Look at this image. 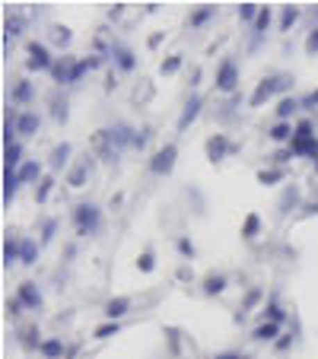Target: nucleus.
Wrapping results in <instances>:
<instances>
[{
    "label": "nucleus",
    "instance_id": "f257e3e1",
    "mask_svg": "<svg viewBox=\"0 0 318 359\" xmlns=\"http://www.w3.org/2000/svg\"><path fill=\"white\" fill-rule=\"evenodd\" d=\"M74 229L80 239H90L102 229V210L96 203H76L74 207Z\"/></svg>",
    "mask_w": 318,
    "mask_h": 359
},
{
    "label": "nucleus",
    "instance_id": "f03ea898",
    "mask_svg": "<svg viewBox=\"0 0 318 359\" xmlns=\"http://www.w3.org/2000/svg\"><path fill=\"white\" fill-rule=\"evenodd\" d=\"M175 159H178V147L175 143H166V147H159L156 153H153V159H150V172L153 175H172V169H175Z\"/></svg>",
    "mask_w": 318,
    "mask_h": 359
},
{
    "label": "nucleus",
    "instance_id": "7ed1b4c3",
    "mask_svg": "<svg viewBox=\"0 0 318 359\" xmlns=\"http://www.w3.org/2000/svg\"><path fill=\"white\" fill-rule=\"evenodd\" d=\"M204 150H207V159H210V162L217 165V162H223L226 156L239 153V147H235V143H229V137H226V134H213L210 140H207Z\"/></svg>",
    "mask_w": 318,
    "mask_h": 359
},
{
    "label": "nucleus",
    "instance_id": "20e7f679",
    "mask_svg": "<svg viewBox=\"0 0 318 359\" xmlns=\"http://www.w3.org/2000/svg\"><path fill=\"white\" fill-rule=\"evenodd\" d=\"M277 92H281V83H277V74L265 76V80H261V83L255 86V92L249 96V108H261V105H265L267 99H274Z\"/></svg>",
    "mask_w": 318,
    "mask_h": 359
},
{
    "label": "nucleus",
    "instance_id": "39448f33",
    "mask_svg": "<svg viewBox=\"0 0 318 359\" xmlns=\"http://www.w3.org/2000/svg\"><path fill=\"white\" fill-rule=\"evenodd\" d=\"M217 90L220 92H235L239 90V67H235V60L226 58L217 67Z\"/></svg>",
    "mask_w": 318,
    "mask_h": 359
},
{
    "label": "nucleus",
    "instance_id": "423d86ee",
    "mask_svg": "<svg viewBox=\"0 0 318 359\" xmlns=\"http://www.w3.org/2000/svg\"><path fill=\"white\" fill-rule=\"evenodd\" d=\"M92 159H96V156H90V153H86L80 162H74V165L67 169V185H70V187H86V185H90L92 165H96Z\"/></svg>",
    "mask_w": 318,
    "mask_h": 359
},
{
    "label": "nucleus",
    "instance_id": "0eeeda50",
    "mask_svg": "<svg viewBox=\"0 0 318 359\" xmlns=\"http://www.w3.org/2000/svg\"><path fill=\"white\" fill-rule=\"evenodd\" d=\"M51 67H54V58L48 54V48L42 45V42H29V60H26V70H48L51 74Z\"/></svg>",
    "mask_w": 318,
    "mask_h": 359
},
{
    "label": "nucleus",
    "instance_id": "6e6552de",
    "mask_svg": "<svg viewBox=\"0 0 318 359\" xmlns=\"http://www.w3.org/2000/svg\"><path fill=\"white\" fill-rule=\"evenodd\" d=\"M92 156L102 162H118V156H122V150H115V143L106 137V128L92 134Z\"/></svg>",
    "mask_w": 318,
    "mask_h": 359
},
{
    "label": "nucleus",
    "instance_id": "1a4fd4ad",
    "mask_svg": "<svg viewBox=\"0 0 318 359\" xmlns=\"http://www.w3.org/2000/svg\"><path fill=\"white\" fill-rule=\"evenodd\" d=\"M76 60L74 54H64V58H54V67H51V80L61 83V86H74V70H76Z\"/></svg>",
    "mask_w": 318,
    "mask_h": 359
},
{
    "label": "nucleus",
    "instance_id": "9d476101",
    "mask_svg": "<svg viewBox=\"0 0 318 359\" xmlns=\"http://www.w3.org/2000/svg\"><path fill=\"white\" fill-rule=\"evenodd\" d=\"M201 108H204V99L197 96V92H194V96H188V102H185L182 115H178V124H175V128H178V134H185V131H188L191 124L201 118Z\"/></svg>",
    "mask_w": 318,
    "mask_h": 359
},
{
    "label": "nucleus",
    "instance_id": "9b49d317",
    "mask_svg": "<svg viewBox=\"0 0 318 359\" xmlns=\"http://www.w3.org/2000/svg\"><path fill=\"white\" fill-rule=\"evenodd\" d=\"M290 153H293L296 159H312L315 162L318 159V137L312 134V137H296L293 134V140H290Z\"/></svg>",
    "mask_w": 318,
    "mask_h": 359
},
{
    "label": "nucleus",
    "instance_id": "f8f14e48",
    "mask_svg": "<svg viewBox=\"0 0 318 359\" xmlns=\"http://www.w3.org/2000/svg\"><path fill=\"white\" fill-rule=\"evenodd\" d=\"M134 134H137V131L131 128V124H124V121H118V124H112V128H106V137L115 143V150H124V147H134Z\"/></svg>",
    "mask_w": 318,
    "mask_h": 359
},
{
    "label": "nucleus",
    "instance_id": "ddd939ff",
    "mask_svg": "<svg viewBox=\"0 0 318 359\" xmlns=\"http://www.w3.org/2000/svg\"><path fill=\"white\" fill-rule=\"evenodd\" d=\"M112 60H115V67L122 70V74H134L137 70V54L131 51V48H124V45H112Z\"/></svg>",
    "mask_w": 318,
    "mask_h": 359
},
{
    "label": "nucleus",
    "instance_id": "4468645a",
    "mask_svg": "<svg viewBox=\"0 0 318 359\" xmlns=\"http://www.w3.org/2000/svg\"><path fill=\"white\" fill-rule=\"evenodd\" d=\"M13 264H23V239H16L10 232L3 242V267H13Z\"/></svg>",
    "mask_w": 318,
    "mask_h": 359
},
{
    "label": "nucleus",
    "instance_id": "2eb2a0df",
    "mask_svg": "<svg viewBox=\"0 0 318 359\" xmlns=\"http://www.w3.org/2000/svg\"><path fill=\"white\" fill-rule=\"evenodd\" d=\"M16 296H19V302H23L29 312H38V308H42V292H38V283H19Z\"/></svg>",
    "mask_w": 318,
    "mask_h": 359
},
{
    "label": "nucleus",
    "instance_id": "dca6fc26",
    "mask_svg": "<svg viewBox=\"0 0 318 359\" xmlns=\"http://www.w3.org/2000/svg\"><path fill=\"white\" fill-rule=\"evenodd\" d=\"M38 128H42L38 112H19V118H16V131H19V137H35Z\"/></svg>",
    "mask_w": 318,
    "mask_h": 359
},
{
    "label": "nucleus",
    "instance_id": "f3484780",
    "mask_svg": "<svg viewBox=\"0 0 318 359\" xmlns=\"http://www.w3.org/2000/svg\"><path fill=\"white\" fill-rule=\"evenodd\" d=\"M128 312H131V299H128V296H115V299H108L106 308H102V315H106L108 322H118V318H124Z\"/></svg>",
    "mask_w": 318,
    "mask_h": 359
},
{
    "label": "nucleus",
    "instance_id": "a211bd4d",
    "mask_svg": "<svg viewBox=\"0 0 318 359\" xmlns=\"http://www.w3.org/2000/svg\"><path fill=\"white\" fill-rule=\"evenodd\" d=\"M42 178H45V175H42V162H38V159H26V162L19 165V181H23V185H38Z\"/></svg>",
    "mask_w": 318,
    "mask_h": 359
},
{
    "label": "nucleus",
    "instance_id": "6ab92c4d",
    "mask_svg": "<svg viewBox=\"0 0 318 359\" xmlns=\"http://www.w3.org/2000/svg\"><path fill=\"white\" fill-rule=\"evenodd\" d=\"M299 201H303V194H299V187H296V185H287V191H283V197H281V201H277V213H281V217H287L290 210H296V207H299Z\"/></svg>",
    "mask_w": 318,
    "mask_h": 359
},
{
    "label": "nucleus",
    "instance_id": "aec40b11",
    "mask_svg": "<svg viewBox=\"0 0 318 359\" xmlns=\"http://www.w3.org/2000/svg\"><path fill=\"white\" fill-rule=\"evenodd\" d=\"M213 16H217V7H213V3H204V7L191 10V16H188V26H191V29H204V26L210 23Z\"/></svg>",
    "mask_w": 318,
    "mask_h": 359
},
{
    "label": "nucleus",
    "instance_id": "412c9836",
    "mask_svg": "<svg viewBox=\"0 0 318 359\" xmlns=\"http://www.w3.org/2000/svg\"><path fill=\"white\" fill-rule=\"evenodd\" d=\"M70 153H74V147H70L67 140H64V143H58V147H54V150H51V156H48V165H51V172H61L64 165H67Z\"/></svg>",
    "mask_w": 318,
    "mask_h": 359
},
{
    "label": "nucleus",
    "instance_id": "4be33fe9",
    "mask_svg": "<svg viewBox=\"0 0 318 359\" xmlns=\"http://www.w3.org/2000/svg\"><path fill=\"white\" fill-rule=\"evenodd\" d=\"M19 185H23V181H19V172H16V169H3V203H7V207L13 203Z\"/></svg>",
    "mask_w": 318,
    "mask_h": 359
},
{
    "label": "nucleus",
    "instance_id": "5701e85b",
    "mask_svg": "<svg viewBox=\"0 0 318 359\" xmlns=\"http://www.w3.org/2000/svg\"><path fill=\"white\" fill-rule=\"evenodd\" d=\"M226 286H229L226 274H207L201 290H204V296H223V292H226Z\"/></svg>",
    "mask_w": 318,
    "mask_h": 359
},
{
    "label": "nucleus",
    "instance_id": "b1692460",
    "mask_svg": "<svg viewBox=\"0 0 318 359\" xmlns=\"http://www.w3.org/2000/svg\"><path fill=\"white\" fill-rule=\"evenodd\" d=\"M26 159H23V143L16 140V143H10V147H3V169H16L19 172V165H23Z\"/></svg>",
    "mask_w": 318,
    "mask_h": 359
},
{
    "label": "nucleus",
    "instance_id": "393cba45",
    "mask_svg": "<svg viewBox=\"0 0 318 359\" xmlns=\"http://www.w3.org/2000/svg\"><path fill=\"white\" fill-rule=\"evenodd\" d=\"M255 178H258V185L274 187V185H281V181H287V169H277V165H271V169H261Z\"/></svg>",
    "mask_w": 318,
    "mask_h": 359
},
{
    "label": "nucleus",
    "instance_id": "a878e982",
    "mask_svg": "<svg viewBox=\"0 0 318 359\" xmlns=\"http://www.w3.org/2000/svg\"><path fill=\"white\" fill-rule=\"evenodd\" d=\"M38 353H42L45 359H61V356H67L61 337H45V340H42V350H38Z\"/></svg>",
    "mask_w": 318,
    "mask_h": 359
},
{
    "label": "nucleus",
    "instance_id": "bb28decb",
    "mask_svg": "<svg viewBox=\"0 0 318 359\" xmlns=\"http://www.w3.org/2000/svg\"><path fill=\"white\" fill-rule=\"evenodd\" d=\"M277 337H281V324H271V322H261L251 331V340H258V344H267V340H277Z\"/></svg>",
    "mask_w": 318,
    "mask_h": 359
},
{
    "label": "nucleus",
    "instance_id": "cd10ccee",
    "mask_svg": "<svg viewBox=\"0 0 318 359\" xmlns=\"http://www.w3.org/2000/svg\"><path fill=\"white\" fill-rule=\"evenodd\" d=\"M296 134V124H290V121H277L271 131H267V137H271L274 143H290Z\"/></svg>",
    "mask_w": 318,
    "mask_h": 359
},
{
    "label": "nucleus",
    "instance_id": "c85d7f7f",
    "mask_svg": "<svg viewBox=\"0 0 318 359\" xmlns=\"http://www.w3.org/2000/svg\"><path fill=\"white\" fill-rule=\"evenodd\" d=\"M19 347H23V350H42V334H38V324H29V328L19 331Z\"/></svg>",
    "mask_w": 318,
    "mask_h": 359
},
{
    "label": "nucleus",
    "instance_id": "c756f323",
    "mask_svg": "<svg viewBox=\"0 0 318 359\" xmlns=\"http://www.w3.org/2000/svg\"><path fill=\"white\" fill-rule=\"evenodd\" d=\"M23 29H26V19H23V16H19V13H16V16H7V23H3V38H7V45L23 35Z\"/></svg>",
    "mask_w": 318,
    "mask_h": 359
},
{
    "label": "nucleus",
    "instance_id": "7c9ffc66",
    "mask_svg": "<svg viewBox=\"0 0 318 359\" xmlns=\"http://www.w3.org/2000/svg\"><path fill=\"white\" fill-rule=\"evenodd\" d=\"M51 118L58 121V124H64V121L70 118V105L61 92H51Z\"/></svg>",
    "mask_w": 318,
    "mask_h": 359
},
{
    "label": "nucleus",
    "instance_id": "2f4dec72",
    "mask_svg": "<svg viewBox=\"0 0 318 359\" xmlns=\"http://www.w3.org/2000/svg\"><path fill=\"white\" fill-rule=\"evenodd\" d=\"M261 296H265V292H261V286H251V290L245 292V299H242V312L235 315V322H245V315H249L251 308H255L258 302H261Z\"/></svg>",
    "mask_w": 318,
    "mask_h": 359
},
{
    "label": "nucleus",
    "instance_id": "473e14b6",
    "mask_svg": "<svg viewBox=\"0 0 318 359\" xmlns=\"http://www.w3.org/2000/svg\"><path fill=\"white\" fill-rule=\"evenodd\" d=\"M258 235H261V217H258V213H249V217L242 219V239L255 242Z\"/></svg>",
    "mask_w": 318,
    "mask_h": 359
},
{
    "label": "nucleus",
    "instance_id": "72a5a7b5",
    "mask_svg": "<svg viewBox=\"0 0 318 359\" xmlns=\"http://www.w3.org/2000/svg\"><path fill=\"white\" fill-rule=\"evenodd\" d=\"M10 99H13L16 105L32 102V83H29V80H16V83H13V92H10Z\"/></svg>",
    "mask_w": 318,
    "mask_h": 359
},
{
    "label": "nucleus",
    "instance_id": "f704fd0d",
    "mask_svg": "<svg viewBox=\"0 0 318 359\" xmlns=\"http://www.w3.org/2000/svg\"><path fill=\"white\" fill-rule=\"evenodd\" d=\"M261 318H265V322H271V324H283V322H287V312H283V308L271 299L265 308H261Z\"/></svg>",
    "mask_w": 318,
    "mask_h": 359
},
{
    "label": "nucleus",
    "instance_id": "c9c22d12",
    "mask_svg": "<svg viewBox=\"0 0 318 359\" xmlns=\"http://www.w3.org/2000/svg\"><path fill=\"white\" fill-rule=\"evenodd\" d=\"M299 108V99H293V96H283L281 102H277V121H290L293 118V112Z\"/></svg>",
    "mask_w": 318,
    "mask_h": 359
},
{
    "label": "nucleus",
    "instance_id": "e433bc0d",
    "mask_svg": "<svg viewBox=\"0 0 318 359\" xmlns=\"http://www.w3.org/2000/svg\"><path fill=\"white\" fill-rule=\"evenodd\" d=\"M182 60H185V54H169V58L159 64V74H162V76L178 74V70H182Z\"/></svg>",
    "mask_w": 318,
    "mask_h": 359
},
{
    "label": "nucleus",
    "instance_id": "4c0bfd02",
    "mask_svg": "<svg viewBox=\"0 0 318 359\" xmlns=\"http://www.w3.org/2000/svg\"><path fill=\"white\" fill-rule=\"evenodd\" d=\"M296 19H299V7H293V3H287V7L281 10V32H290L296 26Z\"/></svg>",
    "mask_w": 318,
    "mask_h": 359
},
{
    "label": "nucleus",
    "instance_id": "58836bf2",
    "mask_svg": "<svg viewBox=\"0 0 318 359\" xmlns=\"http://www.w3.org/2000/svg\"><path fill=\"white\" fill-rule=\"evenodd\" d=\"M51 42L58 48H67L70 42H74V32H70L67 26H51Z\"/></svg>",
    "mask_w": 318,
    "mask_h": 359
},
{
    "label": "nucleus",
    "instance_id": "ea45409f",
    "mask_svg": "<svg viewBox=\"0 0 318 359\" xmlns=\"http://www.w3.org/2000/svg\"><path fill=\"white\" fill-rule=\"evenodd\" d=\"M118 334H122V324L118 322H106V324H99V328L92 331L96 340H108V337H118Z\"/></svg>",
    "mask_w": 318,
    "mask_h": 359
},
{
    "label": "nucleus",
    "instance_id": "a19ab883",
    "mask_svg": "<svg viewBox=\"0 0 318 359\" xmlns=\"http://www.w3.org/2000/svg\"><path fill=\"white\" fill-rule=\"evenodd\" d=\"M51 191H54V175H45V178H42V181L35 185V201H38V203H45L48 197H51Z\"/></svg>",
    "mask_w": 318,
    "mask_h": 359
},
{
    "label": "nucleus",
    "instance_id": "79ce46f5",
    "mask_svg": "<svg viewBox=\"0 0 318 359\" xmlns=\"http://www.w3.org/2000/svg\"><path fill=\"white\" fill-rule=\"evenodd\" d=\"M38 248H42V242L23 239V264H26V267H32V264L38 261Z\"/></svg>",
    "mask_w": 318,
    "mask_h": 359
},
{
    "label": "nucleus",
    "instance_id": "37998d69",
    "mask_svg": "<svg viewBox=\"0 0 318 359\" xmlns=\"http://www.w3.org/2000/svg\"><path fill=\"white\" fill-rule=\"evenodd\" d=\"M235 13H239V19H242V23H251V26H255V19H258V13H261V7H258V3H239V10H235Z\"/></svg>",
    "mask_w": 318,
    "mask_h": 359
},
{
    "label": "nucleus",
    "instance_id": "c03bdc74",
    "mask_svg": "<svg viewBox=\"0 0 318 359\" xmlns=\"http://www.w3.org/2000/svg\"><path fill=\"white\" fill-rule=\"evenodd\" d=\"M267 26H271V7H261V13H258V19H255V35L261 38L267 32Z\"/></svg>",
    "mask_w": 318,
    "mask_h": 359
},
{
    "label": "nucleus",
    "instance_id": "a18cd8bd",
    "mask_svg": "<svg viewBox=\"0 0 318 359\" xmlns=\"http://www.w3.org/2000/svg\"><path fill=\"white\" fill-rule=\"evenodd\" d=\"M137 270H140V274H153V270H156V255L144 251V255L137 258Z\"/></svg>",
    "mask_w": 318,
    "mask_h": 359
},
{
    "label": "nucleus",
    "instance_id": "49530a36",
    "mask_svg": "<svg viewBox=\"0 0 318 359\" xmlns=\"http://www.w3.org/2000/svg\"><path fill=\"white\" fill-rule=\"evenodd\" d=\"M175 248H178V255H182V258H188V261H191V258H194V251H197V248H194V242H191L188 235H182V239L175 242Z\"/></svg>",
    "mask_w": 318,
    "mask_h": 359
},
{
    "label": "nucleus",
    "instance_id": "de8ad7c7",
    "mask_svg": "<svg viewBox=\"0 0 318 359\" xmlns=\"http://www.w3.org/2000/svg\"><path fill=\"white\" fill-rule=\"evenodd\" d=\"M166 340H169V353L182 356V344H178V328H166Z\"/></svg>",
    "mask_w": 318,
    "mask_h": 359
},
{
    "label": "nucleus",
    "instance_id": "09e8293b",
    "mask_svg": "<svg viewBox=\"0 0 318 359\" xmlns=\"http://www.w3.org/2000/svg\"><path fill=\"white\" fill-rule=\"evenodd\" d=\"M54 235H58V219H45V226H42V245H48Z\"/></svg>",
    "mask_w": 318,
    "mask_h": 359
},
{
    "label": "nucleus",
    "instance_id": "8fccbe9b",
    "mask_svg": "<svg viewBox=\"0 0 318 359\" xmlns=\"http://www.w3.org/2000/svg\"><path fill=\"white\" fill-rule=\"evenodd\" d=\"M150 137H153V128L137 131V134H134V150H144L147 143H150Z\"/></svg>",
    "mask_w": 318,
    "mask_h": 359
},
{
    "label": "nucleus",
    "instance_id": "3c124183",
    "mask_svg": "<svg viewBox=\"0 0 318 359\" xmlns=\"http://www.w3.org/2000/svg\"><path fill=\"white\" fill-rule=\"evenodd\" d=\"M312 134H315V124H312L309 118L296 121V137H312Z\"/></svg>",
    "mask_w": 318,
    "mask_h": 359
},
{
    "label": "nucleus",
    "instance_id": "603ef678",
    "mask_svg": "<svg viewBox=\"0 0 318 359\" xmlns=\"http://www.w3.org/2000/svg\"><path fill=\"white\" fill-rule=\"evenodd\" d=\"M290 159H296V156H293V153H290V147H287V150H277V153H274V156H271V162L277 165V169H283V165H287Z\"/></svg>",
    "mask_w": 318,
    "mask_h": 359
},
{
    "label": "nucleus",
    "instance_id": "864d4df0",
    "mask_svg": "<svg viewBox=\"0 0 318 359\" xmlns=\"http://www.w3.org/2000/svg\"><path fill=\"white\" fill-rule=\"evenodd\" d=\"M23 302H19V296H13V299H7V315L10 318H19V315H23Z\"/></svg>",
    "mask_w": 318,
    "mask_h": 359
},
{
    "label": "nucleus",
    "instance_id": "5fc2aeb1",
    "mask_svg": "<svg viewBox=\"0 0 318 359\" xmlns=\"http://www.w3.org/2000/svg\"><path fill=\"white\" fill-rule=\"evenodd\" d=\"M274 347H277V353H287L290 347H293V334H281L274 340Z\"/></svg>",
    "mask_w": 318,
    "mask_h": 359
},
{
    "label": "nucleus",
    "instance_id": "6e6d98bb",
    "mask_svg": "<svg viewBox=\"0 0 318 359\" xmlns=\"http://www.w3.org/2000/svg\"><path fill=\"white\" fill-rule=\"evenodd\" d=\"M306 51H309V54H318V29L309 32V38H306Z\"/></svg>",
    "mask_w": 318,
    "mask_h": 359
},
{
    "label": "nucleus",
    "instance_id": "4d7b16f0",
    "mask_svg": "<svg viewBox=\"0 0 318 359\" xmlns=\"http://www.w3.org/2000/svg\"><path fill=\"white\" fill-rule=\"evenodd\" d=\"M175 277L182 280V283H191V277H194V270H191V267H188V264H182V267L175 270Z\"/></svg>",
    "mask_w": 318,
    "mask_h": 359
},
{
    "label": "nucleus",
    "instance_id": "13d9d810",
    "mask_svg": "<svg viewBox=\"0 0 318 359\" xmlns=\"http://www.w3.org/2000/svg\"><path fill=\"white\" fill-rule=\"evenodd\" d=\"M122 16H124V3H115V7L108 10V19H112V23H118Z\"/></svg>",
    "mask_w": 318,
    "mask_h": 359
},
{
    "label": "nucleus",
    "instance_id": "bf43d9fd",
    "mask_svg": "<svg viewBox=\"0 0 318 359\" xmlns=\"http://www.w3.org/2000/svg\"><path fill=\"white\" fill-rule=\"evenodd\" d=\"M162 38H166V32H156V35H150V42H147V45H150V48H159V45H162Z\"/></svg>",
    "mask_w": 318,
    "mask_h": 359
},
{
    "label": "nucleus",
    "instance_id": "052dcab7",
    "mask_svg": "<svg viewBox=\"0 0 318 359\" xmlns=\"http://www.w3.org/2000/svg\"><path fill=\"white\" fill-rule=\"evenodd\" d=\"M213 359H249L245 353H217Z\"/></svg>",
    "mask_w": 318,
    "mask_h": 359
},
{
    "label": "nucleus",
    "instance_id": "680f3d73",
    "mask_svg": "<svg viewBox=\"0 0 318 359\" xmlns=\"http://www.w3.org/2000/svg\"><path fill=\"white\" fill-rule=\"evenodd\" d=\"M315 213H318V203H306L303 207V217H315Z\"/></svg>",
    "mask_w": 318,
    "mask_h": 359
},
{
    "label": "nucleus",
    "instance_id": "e2e57ef3",
    "mask_svg": "<svg viewBox=\"0 0 318 359\" xmlns=\"http://www.w3.org/2000/svg\"><path fill=\"white\" fill-rule=\"evenodd\" d=\"M309 99H312V108H315V105H318V90H315V92H312V96H309Z\"/></svg>",
    "mask_w": 318,
    "mask_h": 359
},
{
    "label": "nucleus",
    "instance_id": "0e129e2a",
    "mask_svg": "<svg viewBox=\"0 0 318 359\" xmlns=\"http://www.w3.org/2000/svg\"><path fill=\"white\" fill-rule=\"evenodd\" d=\"M312 165H315V175H318V159H315V162H312Z\"/></svg>",
    "mask_w": 318,
    "mask_h": 359
}]
</instances>
